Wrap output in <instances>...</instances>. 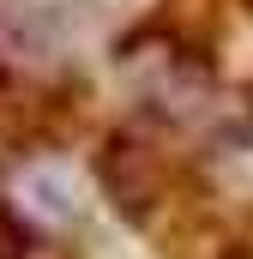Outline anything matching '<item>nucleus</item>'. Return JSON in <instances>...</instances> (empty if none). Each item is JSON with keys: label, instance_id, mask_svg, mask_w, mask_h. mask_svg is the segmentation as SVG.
<instances>
[]
</instances>
